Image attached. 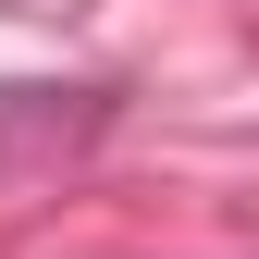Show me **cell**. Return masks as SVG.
Wrapping results in <instances>:
<instances>
[{
	"instance_id": "7a4b0ae2",
	"label": "cell",
	"mask_w": 259,
	"mask_h": 259,
	"mask_svg": "<svg viewBox=\"0 0 259 259\" xmlns=\"http://www.w3.org/2000/svg\"><path fill=\"white\" fill-rule=\"evenodd\" d=\"M0 13H37V25H74L87 0H0Z\"/></svg>"
},
{
	"instance_id": "6da1fadb",
	"label": "cell",
	"mask_w": 259,
	"mask_h": 259,
	"mask_svg": "<svg viewBox=\"0 0 259 259\" xmlns=\"http://www.w3.org/2000/svg\"><path fill=\"white\" fill-rule=\"evenodd\" d=\"M99 123H111V87H0V185L74 160Z\"/></svg>"
}]
</instances>
